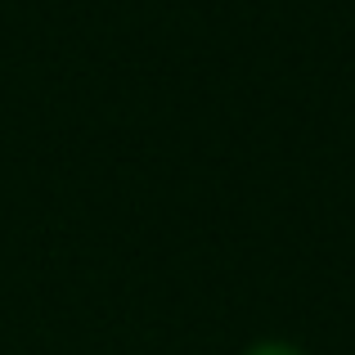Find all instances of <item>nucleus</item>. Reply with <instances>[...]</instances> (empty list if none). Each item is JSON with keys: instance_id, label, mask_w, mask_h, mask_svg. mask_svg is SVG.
I'll return each instance as SVG.
<instances>
[{"instance_id": "obj_1", "label": "nucleus", "mask_w": 355, "mask_h": 355, "mask_svg": "<svg viewBox=\"0 0 355 355\" xmlns=\"http://www.w3.org/2000/svg\"><path fill=\"white\" fill-rule=\"evenodd\" d=\"M239 355H306L297 342H284V338H257V342H248Z\"/></svg>"}]
</instances>
